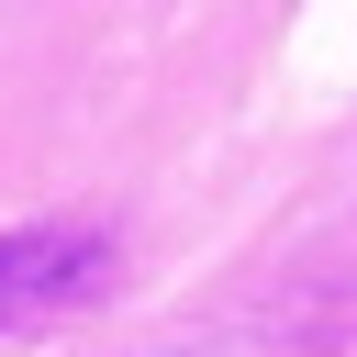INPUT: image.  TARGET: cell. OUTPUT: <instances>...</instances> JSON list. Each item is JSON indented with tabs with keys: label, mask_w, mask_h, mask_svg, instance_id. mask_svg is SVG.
Returning <instances> with one entry per match:
<instances>
[{
	"label": "cell",
	"mask_w": 357,
	"mask_h": 357,
	"mask_svg": "<svg viewBox=\"0 0 357 357\" xmlns=\"http://www.w3.org/2000/svg\"><path fill=\"white\" fill-rule=\"evenodd\" d=\"M78 257H89V234H0V324L33 312V301H56L78 279Z\"/></svg>",
	"instance_id": "6da1fadb"
}]
</instances>
